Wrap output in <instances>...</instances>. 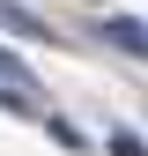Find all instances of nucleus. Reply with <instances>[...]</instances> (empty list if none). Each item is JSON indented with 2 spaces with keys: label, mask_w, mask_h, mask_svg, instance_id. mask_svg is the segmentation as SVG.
<instances>
[{
  "label": "nucleus",
  "mask_w": 148,
  "mask_h": 156,
  "mask_svg": "<svg viewBox=\"0 0 148 156\" xmlns=\"http://www.w3.org/2000/svg\"><path fill=\"white\" fill-rule=\"evenodd\" d=\"M104 37H111L119 52H148V30H141V23H126V15H119V23H104Z\"/></svg>",
  "instance_id": "f03ea898"
},
{
  "label": "nucleus",
  "mask_w": 148,
  "mask_h": 156,
  "mask_svg": "<svg viewBox=\"0 0 148 156\" xmlns=\"http://www.w3.org/2000/svg\"><path fill=\"white\" fill-rule=\"evenodd\" d=\"M111 156H148V149L133 141V134H111Z\"/></svg>",
  "instance_id": "20e7f679"
},
{
  "label": "nucleus",
  "mask_w": 148,
  "mask_h": 156,
  "mask_svg": "<svg viewBox=\"0 0 148 156\" xmlns=\"http://www.w3.org/2000/svg\"><path fill=\"white\" fill-rule=\"evenodd\" d=\"M0 30H15V37H45V23H37L30 8H15V0H0Z\"/></svg>",
  "instance_id": "f257e3e1"
},
{
  "label": "nucleus",
  "mask_w": 148,
  "mask_h": 156,
  "mask_svg": "<svg viewBox=\"0 0 148 156\" xmlns=\"http://www.w3.org/2000/svg\"><path fill=\"white\" fill-rule=\"evenodd\" d=\"M0 82H8V89H37V74H30L22 60H15V52H8V45H0Z\"/></svg>",
  "instance_id": "7ed1b4c3"
},
{
  "label": "nucleus",
  "mask_w": 148,
  "mask_h": 156,
  "mask_svg": "<svg viewBox=\"0 0 148 156\" xmlns=\"http://www.w3.org/2000/svg\"><path fill=\"white\" fill-rule=\"evenodd\" d=\"M0 112H30V97H8V89H0Z\"/></svg>",
  "instance_id": "39448f33"
}]
</instances>
